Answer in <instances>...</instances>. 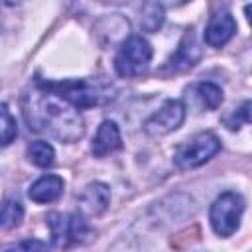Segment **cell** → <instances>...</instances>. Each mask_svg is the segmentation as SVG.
Wrapping results in <instances>:
<instances>
[{
    "mask_svg": "<svg viewBox=\"0 0 252 252\" xmlns=\"http://www.w3.org/2000/svg\"><path fill=\"white\" fill-rule=\"evenodd\" d=\"M185 120V104L177 98H167L150 118L144 122V132L148 136H165L177 130Z\"/></svg>",
    "mask_w": 252,
    "mask_h": 252,
    "instance_id": "obj_7",
    "label": "cell"
},
{
    "mask_svg": "<svg viewBox=\"0 0 252 252\" xmlns=\"http://www.w3.org/2000/svg\"><path fill=\"white\" fill-rule=\"evenodd\" d=\"M199 59H201V47H199V43H197V39H195L193 30H189V32L183 35V39H181L177 51L169 57L167 69H169V71H185V69L193 67Z\"/></svg>",
    "mask_w": 252,
    "mask_h": 252,
    "instance_id": "obj_11",
    "label": "cell"
},
{
    "mask_svg": "<svg viewBox=\"0 0 252 252\" xmlns=\"http://www.w3.org/2000/svg\"><path fill=\"white\" fill-rule=\"evenodd\" d=\"M242 213H244V199L240 193H234V191L220 193L213 201L209 211V220L213 230L222 238L234 234L240 226Z\"/></svg>",
    "mask_w": 252,
    "mask_h": 252,
    "instance_id": "obj_5",
    "label": "cell"
},
{
    "mask_svg": "<svg viewBox=\"0 0 252 252\" xmlns=\"http://www.w3.org/2000/svg\"><path fill=\"white\" fill-rule=\"evenodd\" d=\"M18 136V124L6 102H0V148H6Z\"/></svg>",
    "mask_w": 252,
    "mask_h": 252,
    "instance_id": "obj_17",
    "label": "cell"
},
{
    "mask_svg": "<svg viewBox=\"0 0 252 252\" xmlns=\"http://www.w3.org/2000/svg\"><path fill=\"white\" fill-rule=\"evenodd\" d=\"M24 219V205L18 197H4L0 201V228L10 230L20 226Z\"/></svg>",
    "mask_w": 252,
    "mask_h": 252,
    "instance_id": "obj_13",
    "label": "cell"
},
{
    "mask_svg": "<svg viewBox=\"0 0 252 252\" xmlns=\"http://www.w3.org/2000/svg\"><path fill=\"white\" fill-rule=\"evenodd\" d=\"M108 205H110V189L106 183H100V181L89 183L79 195V209L87 217L102 215L108 209Z\"/></svg>",
    "mask_w": 252,
    "mask_h": 252,
    "instance_id": "obj_9",
    "label": "cell"
},
{
    "mask_svg": "<svg viewBox=\"0 0 252 252\" xmlns=\"http://www.w3.org/2000/svg\"><path fill=\"white\" fill-rule=\"evenodd\" d=\"M163 24V8L158 2H148L140 10V28L146 32H156Z\"/></svg>",
    "mask_w": 252,
    "mask_h": 252,
    "instance_id": "obj_16",
    "label": "cell"
},
{
    "mask_svg": "<svg viewBox=\"0 0 252 252\" xmlns=\"http://www.w3.org/2000/svg\"><path fill=\"white\" fill-rule=\"evenodd\" d=\"M120 148H122L120 128L116 126V122L104 120V122L98 126V130H96V134H94V138H93V146H91L93 156L104 158V156H108V154H112V152H116V150H120Z\"/></svg>",
    "mask_w": 252,
    "mask_h": 252,
    "instance_id": "obj_10",
    "label": "cell"
},
{
    "mask_svg": "<svg viewBox=\"0 0 252 252\" xmlns=\"http://www.w3.org/2000/svg\"><path fill=\"white\" fill-rule=\"evenodd\" d=\"M35 85L57 94L65 102H69L75 108H87L100 104L108 94H104L100 85H94L85 79H75V81H43L35 79Z\"/></svg>",
    "mask_w": 252,
    "mask_h": 252,
    "instance_id": "obj_2",
    "label": "cell"
},
{
    "mask_svg": "<svg viewBox=\"0 0 252 252\" xmlns=\"http://www.w3.org/2000/svg\"><path fill=\"white\" fill-rule=\"evenodd\" d=\"M6 252H49V246L43 240L28 238V240H22V242L12 244Z\"/></svg>",
    "mask_w": 252,
    "mask_h": 252,
    "instance_id": "obj_19",
    "label": "cell"
},
{
    "mask_svg": "<svg viewBox=\"0 0 252 252\" xmlns=\"http://www.w3.org/2000/svg\"><path fill=\"white\" fill-rule=\"evenodd\" d=\"M28 159L37 167H49L55 161V150L49 142L35 140L28 146Z\"/></svg>",
    "mask_w": 252,
    "mask_h": 252,
    "instance_id": "obj_15",
    "label": "cell"
},
{
    "mask_svg": "<svg viewBox=\"0 0 252 252\" xmlns=\"http://www.w3.org/2000/svg\"><path fill=\"white\" fill-rule=\"evenodd\" d=\"M22 108L28 128L33 132L47 134L67 144L77 142L85 134V122L79 110L37 85L24 94Z\"/></svg>",
    "mask_w": 252,
    "mask_h": 252,
    "instance_id": "obj_1",
    "label": "cell"
},
{
    "mask_svg": "<svg viewBox=\"0 0 252 252\" xmlns=\"http://www.w3.org/2000/svg\"><path fill=\"white\" fill-rule=\"evenodd\" d=\"M236 22L228 10H217L205 26V43L211 47H222L232 39Z\"/></svg>",
    "mask_w": 252,
    "mask_h": 252,
    "instance_id": "obj_8",
    "label": "cell"
},
{
    "mask_svg": "<svg viewBox=\"0 0 252 252\" xmlns=\"http://www.w3.org/2000/svg\"><path fill=\"white\" fill-rule=\"evenodd\" d=\"M45 222L51 232V242L57 248H69L73 244H83L93 238V228L87 224L83 215L77 213H49Z\"/></svg>",
    "mask_w": 252,
    "mask_h": 252,
    "instance_id": "obj_3",
    "label": "cell"
},
{
    "mask_svg": "<svg viewBox=\"0 0 252 252\" xmlns=\"http://www.w3.org/2000/svg\"><path fill=\"white\" fill-rule=\"evenodd\" d=\"M152 45L142 35H130L122 41L116 57L114 69L124 79H136L148 73L152 61Z\"/></svg>",
    "mask_w": 252,
    "mask_h": 252,
    "instance_id": "obj_4",
    "label": "cell"
},
{
    "mask_svg": "<svg viewBox=\"0 0 252 252\" xmlns=\"http://www.w3.org/2000/svg\"><path fill=\"white\" fill-rule=\"evenodd\" d=\"M248 122H250V100H244L238 110H234L230 116L224 118V124L230 130H238L242 124H248Z\"/></svg>",
    "mask_w": 252,
    "mask_h": 252,
    "instance_id": "obj_18",
    "label": "cell"
},
{
    "mask_svg": "<svg viewBox=\"0 0 252 252\" xmlns=\"http://www.w3.org/2000/svg\"><path fill=\"white\" fill-rule=\"evenodd\" d=\"M195 94L197 98L201 100V104L207 108V110H215L222 104V89L217 85V83H211V81H203V83H197L195 85Z\"/></svg>",
    "mask_w": 252,
    "mask_h": 252,
    "instance_id": "obj_14",
    "label": "cell"
},
{
    "mask_svg": "<svg viewBox=\"0 0 252 252\" xmlns=\"http://www.w3.org/2000/svg\"><path fill=\"white\" fill-rule=\"evenodd\" d=\"M219 152H220V140L213 132L205 130V132L195 134L187 142H183L177 148L173 161L179 169H193V167H199L205 161H209Z\"/></svg>",
    "mask_w": 252,
    "mask_h": 252,
    "instance_id": "obj_6",
    "label": "cell"
},
{
    "mask_svg": "<svg viewBox=\"0 0 252 252\" xmlns=\"http://www.w3.org/2000/svg\"><path fill=\"white\" fill-rule=\"evenodd\" d=\"M63 179L55 173H47V175H41L39 179H35L30 189H28V197L33 201V203H53L61 197L63 193Z\"/></svg>",
    "mask_w": 252,
    "mask_h": 252,
    "instance_id": "obj_12",
    "label": "cell"
}]
</instances>
